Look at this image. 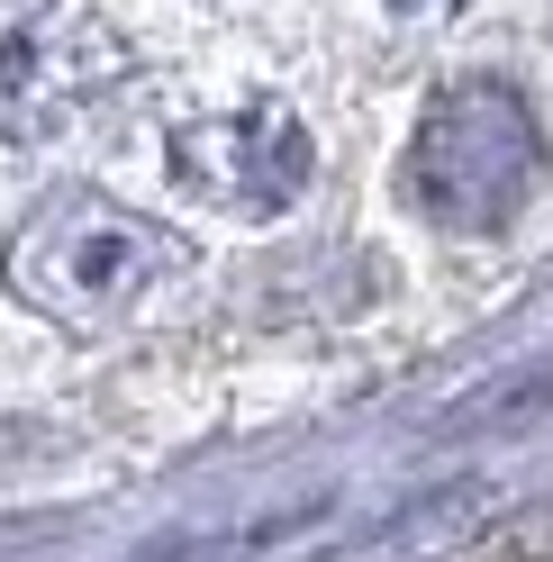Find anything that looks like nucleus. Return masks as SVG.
<instances>
[{"instance_id":"obj_3","label":"nucleus","mask_w":553,"mask_h":562,"mask_svg":"<svg viewBox=\"0 0 553 562\" xmlns=\"http://www.w3.org/2000/svg\"><path fill=\"white\" fill-rule=\"evenodd\" d=\"M119 82H127L119 27H100L91 10H37V19L10 27V46H0V136H10V146H55V136L82 127Z\"/></svg>"},{"instance_id":"obj_6","label":"nucleus","mask_w":553,"mask_h":562,"mask_svg":"<svg viewBox=\"0 0 553 562\" xmlns=\"http://www.w3.org/2000/svg\"><path fill=\"white\" fill-rule=\"evenodd\" d=\"M391 10H408V19H436V10H454V0H391Z\"/></svg>"},{"instance_id":"obj_1","label":"nucleus","mask_w":553,"mask_h":562,"mask_svg":"<svg viewBox=\"0 0 553 562\" xmlns=\"http://www.w3.org/2000/svg\"><path fill=\"white\" fill-rule=\"evenodd\" d=\"M182 263L191 245L110 191H46L10 236V291L55 327H110Z\"/></svg>"},{"instance_id":"obj_2","label":"nucleus","mask_w":553,"mask_h":562,"mask_svg":"<svg viewBox=\"0 0 553 562\" xmlns=\"http://www.w3.org/2000/svg\"><path fill=\"white\" fill-rule=\"evenodd\" d=\"M535 182H544V127L508 82L481 74V82H454L427 100L418 136H408V200L436 227H454V236L508 227L535 200Z\"/></svg>"},{"instance_id":"obj_4","label":"nucleus","mask_w":553,"mask_h":562,"mask_svg":"<svg viewBox=\"0 0 553 562\" xmlns=\"http://www.w3.org/2000/svg\"><path fill=\"white\" fill-rule=\"evenodd\" d=\"M308 164H318L308 155V127L282 100H246V110L172 127V182L200 209H227V218H282L308 191Z\"/></svg>"},{"instance_id":"obj_5","label":"nucleus","mask_w":553,"mask_h":562,"mask_svg":"<svg viewBox=\"0 0 553 562\" xmlns=\"http://www.w3.org/2000/svg\"><path fill=\"white\" fill-rule=\"evenodd\" d=\"M490 562H553V499L527 508V517H508L490 536Z\"/></svg>"}]
</instances>
